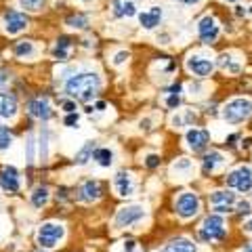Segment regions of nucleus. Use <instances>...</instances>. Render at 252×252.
<instances>
[{
	"mask_svg": "<svg viewBox=\"0 0 252 252\" xmlns=\"http://www.w3.org/2000/svg\"><path fill=\"white\" fill-rule=\"evenodd\" d=\"M114 189L120 198H128L135 193V179L128 170H118L114 177Z\"/></svg>",
	"mask_w": 252,
	"mask_h": 252,
	"instance_id": "15",
	"label": "nucleus"
},
{
	"mask_svg": "<svg viewBox=\"0 0 252 252\" xmlns=\"http://www.w3.org/2000/svg\"><path fill=\"white\" fill-rule=\"evenodd\" d=\"M93 160L97 162L101 168H109V166L114 164V152H112L109 147H94Z\"/></svg>",
	"mask_w": 252,
	"mask_h": 252,
	"instance_id": "23",
	"label": "nucleus"
},
{
	"mask_svg": "<svg viewBox=\"0 0 252 252\" xmlns=\"http://www.w3.org/2000/svg\"><path fill=\"white\" fill-rule=\"evenodd\" d=\"M235 210L240 212V215H250V210H252V206H250V202H246V200H242V202H238V206H235Z\"/></svg>",
	"mask_w": 252,
	"mask_h": 252,
	"instance_id": "38",
	"label": "nucleus"
},
{
	"mask_svg": "<svg viewBox=\"0 0 252 252\" xmlns=\"http://www.w3.org/2000/svg\"><path fill=\"white\" fill-rule=\"evenodd\" d=\"M65 26L72 28V30H84L89 26V17H86V15H80V13H74L65 19Z\"/></svg>",
	"mask_w": 252,
	"mask_h": 252,
	"instance_id": "29",
	"label": "nucleus"
},
{
	"mask_svg": "<svg viewBox=\"0 0 252 252\" xmlns=\"http://www.w3.org/2000/svg\"><path fill=\"white\" fill-rule=\"evenodd\" d=\"M181 91H183V86L181 84H172L170 89H166V103L170 109H177L181 105Z\"/></svg>",
	"mask_w": 252,
	"mask_h": 252,
	"instance_id": "28",
	"label": "nucleus"
},
{
	"mask_svg": "<svg viewBox=\"0 0 252 252\" xmlns=\"http://www.w3.org/2000/svg\"><path fill=\"white\" fill-rule=\"evenodd\" d=\"M101 195H103V185L99 183L97 179H89L78 187V200L84 202V204H93L97 202Z\"/></svg>",
	"mask_w": 252,
	"mask_h": 252,
	"instance_id": "12",
	"label": "nucleus"
},
{
	"mask_svg": "<svg viewBox=\"0 0 252 252\" xmlns=\"http://www.w3.org/2000/svg\"><path fill=\"white\" fill-rule=\"evenodd\" d=\"M0 187L9 193H17L21 189V175L15 166H4L0 170Z\"/></svg>",
	"mask_w": 252,
	"mask_h": 252,
	"instance_id": "14",
	"label": "nucleus"
},
{
	"mask_svg": "<svg viewBox=\"0 0 252 252\" xmlns=\"http://www.w3.org/2000/svg\"><path fill=\"white\" fill-rule=\"evenodd\" d=\"M69 51H72V40H69L67 36H59L57 38V42L53 44V59H57V61H67L69 57Z\"/></svg>",
	"mask_w": 252,
	"mask_h": 252,
	"instance_id": "20",
	"label": "nucleus"
},
{
	"mask_svg": "<svg viewBox=\"0 0 252 252\" xmlns=\"http://www.w3.org/2000/svg\"><path fill=\"white\" fill-rule=\"evenodd\" d=\"M80 2H84V4H89V2H93V0H80Z\"/></svg>",
	"mask_w": 252,
	"mask_h": 252,
	"instance_id": "47",
	"label": "nucleus"
},
{
	"mask_svg": "<svg viewBox=\"0 0 252 252\" xmlns=\"http://www.w3.org/2000/svg\"><path fill=\"white\" fill-rule=\"evenodd\" d=\"M242 229H244V231H248V233H252V219H248L246 223H244Z\"/></svg>",
	"mask_w": 252,
	"mask_h": 252,
	"instance_id": "43",
	"label": "nucleus"
},
{
	"mask_svg": "<svg viewBox=\"0 0 252 252\" xmlns=\"http://www.w3.org/2000/svg\"><path fill=\"white\" fill-rule=\"evenodd\" d=\"M135 246H137V242L135 240H124V252H132V250H135Z\"/></svg>",
	"mask_w": 252,
	"mask_h": 252,
	"instance_id": "40",
	"label": "nucleus"
},
{
	"mask_svg": "<svg viewBox=\"0 0 252 252\" xmlns=\"http://www.w3.org/2000/svg\"><path fill=\"white\" fill-rule=\"evenodd\" d=\"M13 53H15V57L17 59H32L36 55V46H34V42L32 40H19L17 44H15V49H13Z\"/></svg>",
	"mask_w": 252,
	"mask_h": 252,
	"instance_id": "26",
	"label": "nucleus"
},
{
	"mask_svg": "<svg viewBox=\"0 0 252 252\" xmlns=\"http://www.w3.org/2000/svg\"><path fill=\"white\" fill-rule=\"evenodd\" d=\"M114 15L116 17H135L137 4L132 0H114Z\"/></svg>",
	"mask_w": 252,
	"mask_h": 252,
	"instance_id": "22",
	"label": "nucleus"
},
{
	"mask_svg": "<svg viewBox=\"0 0 252 252\" xmlns=\"http://www.w3.org/2000/svg\"><path fill=\"white\" fill-rule=\"evenodd\" d=\"M49 200H51V189L46 185H38V187L32 189L30 202H32V206L34 208H44L46 204H49Z\"/></svg>",
	"mask_w": 252,
	"mask_h": 252,
	"instance_id": "19",
	"label": "nucleus"
},
{
	"mask_svg": "<svg viewBox=\"0 0 252 252\" xmlns=\"http://www.w3.org/2000/svg\"><path fill=\"white\" fill-rule=\"evenodd\" d=\"M61 109H63V112H65V114H72V112H76V101L74 99H65V101H61Z\"/></svg>",
	"mask_w": 252,
	"mask_h": 252,
	"instance_id": "36",
	"label": "nucleus"
},
{
	"mask_svg": "<svg viewBox=\"0 0 252 252\" xmlns=\"http://www.w3.org/2000/svg\"><path fill=\"white\" fill-rule=\"evenodd\" d=\"M2 26L6 34L15 36L28 28V17H26V13H19V11H6L2 15Z\"/></svg>",
	"mask_w": 252,
	"mask_h": 252,
	"instance_id": "13",
	"label": "nucleus"
},
{
	"mask_svg": "<svg viewBox=\"0 0 252 252\" xmlns=\"http://www.w3.org/2000/svg\"><path fill=\"white\" fill-rule=\"evenodd\" d=\"M172 170L177 172V175H181V172H191L193 170V164H191V160H187V158H179V160L172 164Z\"/></svg>",
	"mask_w": 252,
	"mask_h": 252,
	"instance_id": "32",
	"label": "nucleus"
},
{
	"mask_svg": "<svg viewBox=\"0 0 252 252\" xmlns=\"http://www.w3.org/2000/svg\"><path fill=\"white\" fill-rule=\"evenodd\" d=\"M242 252H252V242H250V244H248V246H246V248H244Z\"/></svg>",
	"mask_w": 252,
	"mask_h": 252,
	"instance_id": "45",
	"label": "nucleus"
},
{
	"mask_svg": "<svg viewBox=\"0 0 252 252\" xmlns=\"http://www.w3.org/2000/svg\"><path fill=\"white\" fill-rule=\"evenodd\" d=\"M160 252H198V246L189 238H177V240H170Z\"/></svg>",
	"mask_w": 252,
	"mask_h": 252,
	"instance_id": "18",
	"label": "nucleus"
},
{
	"mask_svg": "<svg viewBox=\"0 0 252 252\" xmlns=\"http://www.w3.org/2000/svg\"><path fill=\"white\" fill-rule=\"evenodd\" d=\"M225 219L223 215H217V212H212V215H208L206 219L202 220L200 229H198V235L202 242L206 244H212V242H220L225 238Z\"/></svg>",
	"mask_w": 252,
	"mask_h": 252,
	"instance_id": "3",
	"label": "nucleus"
},
{
	"mask_svg": "<svg viewBox=\"0 0 252 252\" xmlns=\"http://www.w3.org/2000/svg\"><path fill=\"white\" fill-rule=\"evenodd\" d=\"M162 21V6H149L147 11L139 13V23L143 30H156Z\"/></svg>",
	"mask_w": 252,
	"mask_h": 252,
	"instance_id": "16",
	"label": "nucleus"
},
{
	"mask_svg": "<svg viewBox=\"0 0 252 252\" xmlns=\"http://www.w3.org/2000/svg\"><path fill=\"white\" fill-rule=\"evenodd\" d=\"M38 252H46V250H42V248H40V250H38Z\"/></svg>",
	"mask_w": 252,
	"mask_h": 252,
	"instance_id": "49",
	"label": "nucleus"
},
{
	"mask_svg": "<svg viewBox=\"0 0 252 252\" xmlns=\"http://www.w3.org/2000/svg\"><path fill=\"white\" fill-rule=\"evenodd\" d=\"M130 55L126 53V51H120V53H116V57H114V65H124L126 61H128Z\"/></svg>",
	"mask_w": 252,
	"mask_h": 252,
	"instance_id": "37",
	"label": "nucleus"
},
{
	"mask_svg": "<svg viewBox=\"0 0 252 252\" xmlns=\"http://www.w3.org/2000/svg\"><path fill=\"white\" fill-rule=\"evenodd\" d=\"M99 89H101V78L94 72H80L65 82V93L74 101H84V103L97 97Z\"/></svg>",
	"mask_w": 252,
	"mask_h": 252,
	"instance_id": "1",
	"label": "nucleus"
},
{
	"mask_svg": "<svg viewBox=\"0 0 252 252\" xmlns=\"http://www.w3.org/2000/svg\"><path fill=\"white\" fill-rule=\"evenodd\" d=\"M210 204H212V208H215V206H233V204H235V193L227 191V189H220V191H212Z\"/></svg>",
	"mask_w": 252,
	"mask_h": 252,
	"instance_id": "24",
	"label": "nucleus"
},
{
	"mask_svg": "<svg viewBox=\"0 0 252 252\" xmlns=\"http://www.w3.org/2000/svg\"><path fill=\"white\" fill-rule=\"evenodd\" d=\"M225 164V156L220 154V152H208L206 156L202 158V170L206 172H215L219 166H223Z\"/></svg>",
	"mask_w": 252,
	"mask_h": 252,
	"instance_id": "21",
	"label": "nucleus"
},
{
	"mask_svg": "<svg viewBox=\"0 0 252 252\" xmlns=\"http://www.w3.org/2000/svg\"><path fill=\"white\" fill-rule=\"evenodd\" d=\"M220 116H223L225 122H231V124L244 122V120H248V118L252 116V103L248 99H231L229 103L223 105Z\"/></svg>",
	"mask_w": 252,
	"mask_h": 252,
	"instance_id": "4",
	"label": "nucleus"
},
{
	"mask_svg": "<svg viewBox=\"0 0 252 252\" xmlns=\"http://www.w3.org/2000/svg\"><path fill=\"white\" fill-rule=\"evenodd\" d=\"M46 158H49V132L42 130V135H40V162H46Z\"/></svg>",
	"mask_w": 252,
	"mask_h": 252,
	"instance_id": "33",
	"label": "nucleus"
},
{
	"mask_svg": "<svg viewBox=\"0 0 252 252\" xmlns=\"http://www.w3.org/2000/svg\"><path fill=\"white\" fill-rule=\"evenodd\" d=\"M145 166L147 168H158V166H160V156H158V154H149L145 158Z\"/></svg>",
	"mask_w": 252,
	"mask_h": 252,
	"instance_id": "35",
	"label": "nucleus"
},
{
	"mask_svg": "<svg viewBox=\"0 0 252 252\" xmlns=\"http://www.w3.org/2000/svg\"><path fill=\"white\" fill-rule=\"evenodd\" d=\"M235 15L242 17V15H246V9H244V6H235Z\"/></svg>",
	"mask_w": 252,
	"mask_h": 252,
	"instance_id": "44",
	"label": "nucleus"
},
{
	"mask_svg": "<svg viewBox=\"0 0 252 252\" xmlns=\"http://www.w3.org/2000/svg\"><path fill=\"white\" fill-rule=\"evenodd\" d=\"M181 4H185V6H193V4H200L202 0H179Z\"/></svg>",
	"mask_w": 252,
	"mask_h": 252,
	"instance_id": "41",
	"label": "nucleus"
},
{
	"mask_svg": "<svg viewBox=\"0 0 252 252\" xmlns=\"http://www.w3.org/2000/svg\"><path fill=\"white\" fill-rule=\"evenodd\" d=\"M198 36L204 44H215L220 36V26L212 15H204L198 21Z\"/></svg>",
	"mask_w": 252,
	"mask_h": 252,
	"instance_id": "9",
	"label": "nucleus"
},
{
	"mask_svg": "<svg viewBox=\"0 0 252 252\" xmlns=\"http://www.w3.org/2000/svg\"><path fill=\"white\" fill-rule=\"evenodd\" d=\"M19 6L28 13H40L44 6V0H19Z\"/></svg>",
	"mask_w": 252,
	"mask_h": 252,
	"instance_id": "30",
	"label": "nucleus"
},
{
	"mask_svg": "<svg viewBox=\"0 0 252 252\" xmlns=\"http://www.w3.org/2000/svg\"><path fill=\"white\" fill-rule=\"evenodd\" d=\"M13 145V132L6 126H0V152H6Z\"/></svg>",
	"mask_w": 252,
	"mask_h": 252,
	"instance_id": "31",
	"label": "nucleus"
},
{
	"mask_svg": "<svg viewBox=\"0 0 252 252\" xmlns=\"http://www.w3.org/2000/svg\"><path fill=\"white\" fill-rule=\"evenodd\" d=\"M17 99L9 93H0V120H11L17 116Z\"/></svg>",
	"mask_w": 252,
	"mask_h": 252,
	"instance_id": "17",
	"label": "nucleus"
},
{
	"mask_svg": "<svg viewBox=\"0 0 252 252\" xmlns=\"http://www.w3.org/2000/svg\"><path fill=\"white\" fill-rule=\"evenodd\" d=\"M225 181H227V185L235 189V191L246 193V191H250V189H252V168L244 166V164H242V166L231 170Z\"/></svg>",
	"mask_w": 252,
	"mask_h": 252,
	"instance_id": "7",
	"label": "nucleus"
},
{
	"mask_svg": "<svg viewBox=\"0 0 252 252\" xmlns=\"http://www.w3.org/2000/svg\"><path fill=\"white\" fill-rule=\"evenodd\" d=\"M185 67L189 74L198 76V78H208L215 72V61L206 55H189L185 61Z\"/></svg>",
	"mask_w": 252,
	"mask_h": 252,
	"instance_id": "8",
	"label": "nucleus"
},
{
	"mask_svg": "<svg viewBox=\"0 0 252 252\" xmlns=\"http://www.w3.org/2000/svg\"><path fill=\"white\" fill-rule=\"evenodd\" d=\"M143 219H145V208L141 206V204H128V206H122L116 212L114 225L118 229H126V227L137 225L139 220H143Z\"/></svg>",
	"mask_w": 252,
	"mask_h": 252,
	"instance_id": "5",
	"label": "nucleus"
},
{
	"mask_svg": "<svg viewBox=\"0 0 252 252\" xmlns=\"http://www.w3.org/2000/svg\"><path fill=\"white\" fill-rule=\"evenodd\" d=\"M185 143L193 154L206 152V147L210 143V132L204 130V128H195V126H191V128L185 132Z\"/></svg>",
	"mask_w": 252,
	"mask_h": 252,
	"instance_id": "10",
	"label": "nucleus"
},
{
	"mask_svg": "<svg viewBox=\"0 0 252 252\" xmlns=\"http://www.w3.org/2000/svg\"><path fill=\"white\" fill-rule=\"evenodd\" d=\"M219 67L223 69V72H229V74H240V69H242V65H240V61L233 57L231 53H223L219 57Z\"/></svg>",
	"mask_w": 252,
	"mask_h": 252,
	"instance_id": "25",
	"label": "nucleus"
},
{
	"mask_svg": "<svg viewBox=\"0 0 252 252\" xmlns=\"http://www.w3.org/2000/svg\"><path fill=\"white\" fill-rule=\"evenodd\" d=\"M223 2H238V0H223Z\"/></svg>",
	"mask_w": 252,
	"mask_h": 252,
	"instance_id": "48",
	"label": "nucleus"
},
{
	"mask_svg": "<svg viewBox=\"0 0 252 252\" xmlns=\"http://www.w3.org/2000/svg\"><path fill=\"white\" fill-rule=\"evenodd\" d=\"M6 82V74H0V84Z\"/></svg>",
	"mask_w": 252,
	"mask_h": 252,
	"instance_id": "46",
	"label": "nucleus"
},
{
	"mask_svg": "<svg viewBox=\"0 0 252 252\" xmlns=\"http://www.w3.org/2000/svg\"><path fill=\"white\" fill-rule=\"evenodd\" d=\"M63 238H65V227L61 223H55V220H46L36 231V242L42 250H51L55 246H59V242Z\"/></svg>",
	"mask_w": 252,
	"mask_h": 252,
	"instance_id": "2",
	"label": "nucleus"
},
{
	"mask_svg": "<svg viewBox=\"0 0 252 252\" xmlns=\"http://www.w3.org/2000/svg\"><path fill=\"white\" fill-rule=\"evenodd\" d=\"M94 147H97V143L94 141H86L84 143V147L80 149V152L76 154V158H74V162L78 164V166H84L89 160H93V152H94Z\"/></svg>",
	"mask_w": 252,
	"mask_h": 252,
	"instance_id": "27",
	"label": "nucleus"
},
{
	"mask_svg": "<svg viewBox=\"0 0 252 252\" xmlns=\"http://www.w3.org/2000/svg\"><path fill=\"white\" fill-rule=\"evenodd\" d=\"M202 202L198 198V193L193 191H183L179 193V198L175 200V212L181 219H193L200 212Z\"/></svg>",
	"mask_w": 252,
	"mask_h": 252,
	"instance_id": "6",
	"label": "nucleus"
},
{
	"mask_svg": "<svg viewBox=\"0 0 252 252\" xmlns=\"http://www.w3.org/2000/svg\"><path fill=\"white\" fill-rule=\"evenodd\" d=\"M94 107H97V112H105L107 103H105V101H97V105H94Z\"/></svg>",
	"mask_w": 252,
	"mask_h": 252,
	"instance_id": "42",
	"label": "nucleus"
},
{
	"mask_svg": "<svg viewBox=\"0 0 252 252\" xmlns=\"http://www.w3.org/2000/svg\"><path fill=\"white\" fill-rule=\"evenodd\" d=\"M28 114L32 118H36V120H40V122L51 120L53 105H51L49 97H36V99H32L30 103H28Z\"/></svg>",
	"mask_w": 252,
	"mask_h": 252,
	"instance_id": "11",
	"label": "nucleus"
},
{
	"mask_svg": "<svg viewBox=\"0 0 252 252\" xmlns=\"http://www.w3.org/2000/svg\"><path fill=\"white\" fill-rule=\"evenodd\" d=\"M28 162H34V135L28 137Z\"/></svg>",
	"mask_w": 252,
	"mask_h": 252,
	"instance_id": "39",
	"label": "nucleus"
},
{
	"mask_svg": "<svg viewBox=\"0 0 252 252\" xmlns=\"http://www.w3.org/2000/svg\"><path fill=\"white\" fill-rule=\"evenodd\" d=\"M63 124H65L67 128H78V124H80V114H78V112L65 114V118H63Z\"/></svg>",
	"mask_w": 252,
	"mask_h": 252,
	"instance_id": "34",
	"label": "nucleus"
}]
</instances>
